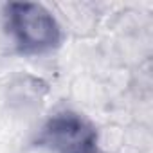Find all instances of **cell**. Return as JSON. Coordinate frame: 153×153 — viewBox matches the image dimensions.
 I'll return each instance as SVG.
<instances>
[{
	"label": "cell",
	"instance_id": "obj_1",
	"mask_svg": "<svg viewBox=\"0 0 153 153\" xmlns=\"http://www.w3.org/2000/svg\"><path fill=\"white\" fill-rule=\"evenodd\" d=\"M6 33L24 54H42L56 49L61 29L52 13L36 2H9L2 11Z\"/></svg>",
	"mask_w": 153,
	"mask_h": 153
},
{
	"label": "cell",
	"instance_id": "obj_2",
	"mask_svg": "<svg viewBox=\"0 0 153 153\" xmlns=\"http://www.w3.org/2000/svg\"><path fill=\"white\" fill-rule=\"evenodd\" d=\"M38 142L54 153H99L94 126L70 110L54 114L42 128Z\"/></svg>",
	"mask_w": 153,
	"mask_h": 153
},
{
	"label": "cell",
	"instance_id": "obj_3",
	"mask_svg": "<svg viewBox=\"0 0 153 153\" xmlns=\"http://www.w3.org/2000/svg\"><path fill=\"white\" fill-rule=\"evenodd\" d=\"M49 87L43 79L34 78L31 74H20L7 83L6 87V101L11 108H33L42 103L47 96Z\"/></svg>",
	"mask_w": 153,
	"mask_h": 153
}]
</instances>
